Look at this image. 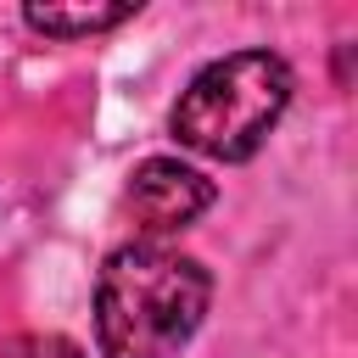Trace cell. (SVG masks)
I'll use <instances>...</instances> for the list:
<instances>
[{
    "label": "cell",
    "instance_id": "6da1fadb",
    "mask_svg": "<svg viewBox=\"0 0 358 358\" xmlns=\"http://www.w3.org/2000/svg\"><path fill=\"white\" fill-rule=\"evenodd\" d=\"M213 274L157 241H129L101 263L95 280V341L101 358H173L207 319Z\"/></svg>",
    "mask_w": 358,
    "mask_h": 358
},
{
    "label": "cell",
    "instance_id": "277c9868",
    "mask_svg": "<svg viewBox=\"0 0 358 358\" xmlns=\"http://www.w3.org/2000/svg\"><path fill=\"white\" fill-rule=\"evenodd\" d=\"M140 11V0H117V6H90V0H78V6H56V0H34V6H22V22L34 28V34H45V39H90V34H106V28H117V22H129Z\"/></svg>",
    "mask_w": 358,
    "mask_h": 358
},
{
    "label": "cell",
    "instance_id": "3957f363",
    "mask_svg": "<svg viewBox=\"0 0 358 358\" xmlns=\"http://www.w3.org/2000/svg\"><path fill=\"white\" fill-rule=\"evenodd\" d=\"M213 196H218L213 179H207L201 168L179 162V157H145V162L134 168V179H129V207H134V218H140L145 229H157V235L196 224V218L213 207Z\"/></svg>",
    "mask_w": 358,
    "mask_h": 358
},
{
    "label": "cell",
    "instance_id": "5b68a950",
    "mask_svg": "<svg viewBox=\"0 0 358 358\" xmlns=\"http://www.w3.org/2000/svg\"><path fill=\"white\" fill-rule=\"evenodd\" d=\"M0 358H84V347L56 330H22V336L0 341Z\"/></svg>",
    "mask_w": 358,
    "mask_h": 358
},
{
    "label": "cell",
    "instance_id": "7a4b0ae2",
    "mask_svg": "<svg viewBox=\"0 0 358 358\" xmlns=\"http://www.w3.org/2000/svg\"><path fill=\"white\" fill-rule=\"evenodd\" d=\"M291 84L296 78H291L285 56H274V50L218 56L185 84L168 129L196 157L246 162V157H257V145L274 134L280 112L291 106Z\"/></svg>",
    "mask_w": 358,
    "mask_h": 358
}]
</instances>
